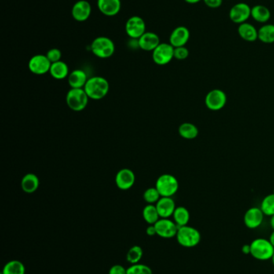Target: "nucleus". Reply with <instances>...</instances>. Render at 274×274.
<instances>
[{
  "mask_svg": "<svg viewBox=\"0 0 274 274\" xmlns=\"http://www.w3.org/2000/svg\"><path fill=\"white\" fill-rule=\"evenodd\" d=\"M227 103V96L224 91L213 89L207 94L205 97V105L212 111L222 109Z\"/></svg>",
  "mask_w": 274,
  "mask_h": 274,
  "instance_id": "obj_11",
  "label": "nucleus"
},
{
  "mask_svg": "<svg viewBox=\"0 0 274 274\" xmlns=\"http://www.w3.org/2000/svg\"><path fill=\"white\" fill-rule=\"evenodd\" d=\"M208 8L216 9L222 6L223 0H203Z\"/></svg>",
  "mask_w": 274,
  "mask_h": 274,
  "instance_id": "obj_37",
  "label": "nucleus"
},
{
  "mask_svg": "<svg viewBox=\"0 0 274 274\" xmlns=\"http://www.w3.org/2000/svg\"><path fill=\"white\" fill-rule=\"evenodd\" d=\"M147 235L150 237H154L157 235L156 229H155V224H149L146 230Z\"/></svg>",
  "mask_w": 274,
  "mask_h": 274,
  "instance_id": "obj_38",
  "label": "nucleus"
},
{
  "mask_svg": "<svg viewBox=\"0 0 274 274\" xmlns=\"http://www.w3.org/2000/svg\"><path fill=\"white\" fill-rule=\"evenodd\" d=\"M40 187V179L34 173H27L21 180V188L23 192L31 194L37 191Z\"/></svg>",
  "mask_w": 274,
  "mask_h": 274,
  "instance_id": "obj_22",
  "label": "nucleus"
},
{
  "mask_svg": "<svg viewBox=\"0 0 274 274\" xmlns=\"http://www.w3.org/2000/svg\"><path fill=\"white\" fill-rule=\"evenodd\" d=\"M127 274H153V272L148 265L138 263L127 268Z\"/></svg>",
  "mask_w": 274,
  "mask_h": 274,
  "instance_id": "obj_33",
  "label": "nucleus"
},
{
  "mask_svg": "<svg viewBox=\"0 0 274 274\" xmlns=\"http://www.w3.org/2000/svg\"><path fill=\"white\" fill-rule=\"evenodd\" d=\"M179 181L172 174H162L156 180L155 188L158 189L161 197L172 198L179 190Z\"/></svg>",
  "mask_w": 274,
  "mask_h": 274,
  "instance_id": "obj_5",
  "label": "nucleus"
},
{
  "mask_svg": "<svg viewBox=\"0 0 274 274\" xmlns=\"http://www.w3.org/2000/svg\"><path fill=\"white\" fill-rule=\"evenodd\" d=\"M179 133L182 138L186 140H194L199 135V129L194 124L186 122L180 125L179 128Z\"/></svg>",
  "mask_w": 274,
  "mask_h": 274,
  "instance_id": "obj_25",
  "label": "nucleus"
},
{
  "mask_svg": "<svg viewBox=\"0 0 274 274\" xmlns=\"http://www.w3.org/2000/svg\"><path fill=\"white\" fill-rule=\"evenodd\" d=\"M251 253L250 255L258 261L271 260L274 253V247L265 238H257L250 243Z\"/></svg>",
  "mask_w": 274,
  "mask_h": 274,
  "instance_id": "obj_2",
  "label": "nucleus"
},
{
  "mask_svg": "<svg viewBox=\"0 0 274 274\" xmlns=\"http://www.w3.org/2000/svg\"><path fill=\"white\" fill-rule=\"evenodd\" d=\"M268 240H269V242H270V243L272 244V246L274 247V230L272 231V233L270 234V236H269Z\"/></svg>",
  "mask_w": 274,
  "mask_h": 274,
  "instance_id": "obj_41",
  "label": "nucleus"
},
{
  "mask_svg": "<svg viewBox=\"0 0 274 274\" xmlns=\"http://www.w3.org/2000/svg\"><path fill=\"white\" fill-rule=\"evenodd\" d=\"M173 219L176 224L178 226L182 227L187 225L190 221V213L187 208L184 206H179L176 207L175 210L174 214H173Z\"/></svg>",
  "mask_w": 274,
  "mask_h": 274,
  "instance_id": "obj_27",
  "label": "nucleus"
},
{
  "mask_svg": "<svg viewBox=\"0 0 274 274\" xmlns=\"http://www.w3.org/2000/svg\"><path fill=\"white\" fill-rule=\"evenodd\" d=\"M52 63L49 61L46 55L38 54L30 59L28 62V69L32 74L43 75L49 72Z\"/></svg>",
  "mask_w": 274,
  "mask_h": 274,
  "instance_id": "obj_8",
  "label": "nucleus"
},
{
  "mask_svg": "<svg viewBox=\"0 0 274 274\" xmlns=\"http://www.w3.org/2000/svg\"><path fill=\"white\" fill-rule=\"evenodd\" d=\"M49 73L54 79L64 80L70 75V69L67 63L60 60V61L52 63Z\"/></svg>",
  "mask_w": 274,
  "mask_h": 274,
  "instance_id": "obj_24",
  "label": "nucleus"
},
{
  "mask_svg": "<svg viewBox=\"0 0 274 274\" xmlns=\"http://www.w3.org/2000/svg\"><path fill=\"white\" fill-rule=\"evenodd\" d=\"M89 98L84 89H70L66 95V103L70 109L81 111L87 107Z\"/></svg>",
  "mask_w": 274,
  "mask_h": 274,
  "instance_id": "obj_4",
  "label": "nucleus"
},
{
  "mask_svg": "<svg viewBox=\"0 0 274 274\" xmlns=\"http://www.w3.org/2000/svg\"><path fill=\"white\" fill-rule=\"evenodd\" d=\"M190 31L184 26H180L172 31L170 35V44L174 48L184 47L190 40Z\"/></svg>",
  "mask_w": 274,
  "mask_h": 274,
  "instance_id": "obj_16",
  "label": "nucleus"
},
{
  "mask_svg": "<svg viewBox=\"0 0 274 274\" xmlns=\"http://www.w3.org/2000/svg\"><path fill=\"white\" fill-rule=\"evenodd\" d=\"M109 274H127V268L121 265H114L110 268Z\"/></svg>",
  "mask_w": 274,
  "mask_h": 274,
  "instance_id": "obj_36",
  "label": "nucleus"
},
{
  "mask_svg": "<svg viewBox=\"0 0 274 274\" xmlns=\"http://www.w3.org/2000/svg\"><path fill=\"white\" fill-rule=\"evenodd\" d=\"M91 51L95 56L100 59H108L114 55L115 45L108 37H97L92 42Z\"/></svg>",
  "mask_w": 274,
  "mask_h": 274,
  "instance_id": "obj_6",
  "label": "nucleus"
},
{
  "mask_svg": "<svg viewBox=\"0 0 274 274\" xmlns=\"http://www.w3.org/2000/svg\"><path fill=\"white\" fill-rule=\"evenodd\" d=\"M251 17L257 23L265 24L270 19L271 12L264 5H256L252 8Z\"/></svg>",
  "mask_w": 274,
  "mask_h": 274,
  "instance_id": "obj_23",
  "label": "nucleus"
},
{
  "mask_svg": "<svg viewBox=\"0 0 274 274\" xmlns=\"http://www.w3.org/2000/svg\"><path fill=\"white\" fill-rule=\"evenodd\" d=\"M97 7L105 16H116L121 10V0H97Z\"/></svg>",
  "mask_w": 274,
  "mask_h": 274,
  "instance_id": "obj_19",
  "label": "nucleus"
},
{
  "mask_svg": "<svg viewBox=\"0 0 274 274\" xmlns=\"http://www.w3.org/2000/svg\"><path fill=\"white\" fill-rule=\"evenodd\" d=\"M242 251L244 254L245 255H248V254H250L251 253V248H250V244L249 245H244L242 248Z\"/></svg>",
  "mask_w": 274,
  "mask_h": 274,
  "instance_id": "obj_39",
  "label": "nucleus"
},
{
  "mask_svg": "<svg viewBox=\"0 0 274 274\" xmlns=\"http://www.w3.org/2000/svg\"><path fill=\"white\" fill-rule=\"evenodd\" d=\"M264 214L261 208L252 207L248 209L244 216L245 226L250 229H255L261 226L264 221Z\"/></svg>",
  "mask_w": 274,
  "mask_h": 274,
  "instance_id": "obj_14",
  "label": "nucleus"
},
{
  "mask_svg": "<svg viewBox=\"0 0 274 274\" xmlns=\"http://www.w3.org/2000/svg\"><path fill=\"white\" fill-rule=\"evenodd\" d=\"M174 49L170 43H161L152 52L153 61L157 65H166L174 59Z\"/></svg>",
  "mask_w": 274,
  "mask_h": 274,
  "instance_id": "obj_7",
  "label": "nucleus"
},
{
  "mask_svg": "<svg viewBox=\"0 0 274 274\" xmlns=\"http://www.w3.org/2000/svg\"><path fill=\"white\" fill-rule=\"evenodd\" d=\"M176 238L178 243L183 247L194 248L200 242L201 234L197 228L187 224L185 226L179 227Z\"/></svg>",
  "mask_w": 274,
  "mask_h": 274,
  "instance_id": "obj_3",
  "label": "nucleus"
},
{
  "mask_svg": "<svg viewBox=\"0 0 274 274\" xmlns=\"http://www.w3.org/2000/svg\"><path fill=\"white\" fill-rule=\"evenodd\" d=\"M186 3L189 4H198V3L201 2L202 0H184Z\"/></svg>",
  "mask_w": 274,
  "mask_h": 274,
  "instance_id": "obj_40",
  "label": "nucleus"
},
{
  "mask_svg": "<svg viewBox=\"0 0 274 274\" xmlns=\"http://www.w3.org/2000/svg\"><path fill=\"white\" fill-rule=\"evenodd\" d=\"M126 32L128 36L139 40L146 32V23L143 18L132 16L126 23Z\"/></svg>",
  "mask_w": 274,
  "mask_h": 274,
  "instance_id": "obj_12",
  "label": "nucleus"
},
{
  "mask_svg": "<svg viewBox=\"0 0 274 274\" xmlns=\"http://www.w3.org/2000/svg\"><path fill=\"white\" fill-rule=\"evenodd\" d=\"M26 268L23 262L18 260L8 261L3 268L2 274H25Z\"/></svg>",
  "mask_w": 274,
  "mask_h": 274,
  "instance_id": "obj_28",
  "label": "nucleus"
},
{
  "mask_svg": "<svg viewBox=\"0 0 274 274\" xmlns=\"http://www.w3.org/2000/svg\"><path fill=\"white\" fill-rule=\"evenodd\" d=\"M46 56L49 59L51 63H56V62L60 61L61 60L62 54L58 48H52L49 52H47Z\"/></svg>",
  "mask_w": 274,
  "mask_h": 274,
  "instance_id": "obj_35",
  "label": "nucleus"
},
{
  "mask_svg": "<svg viewBox=\"0 0 274 274\" xmlns=\"http://www.w3.org/2000/svg\"><path fill=\"white\" fill-rule=\"evenodd\" d=\"M270 225L272 227V229L274 230V215L271 217L270 219Z\"/></svg>",
  "mask_w": 274,
  "mask_h": 274,
  "instance_id": "obj_42",
  "label": "nucleus"
},
{
  "mask_svg": "<svg viewBox=\"0 0 274 274\" xmlns=\"http://www.w3.org/2000/svg\"><path fill=\"white\" fill-rule=\"evenodd\" d=\"M261 209L263 213L268 217H272L274 215V193L268 194L262 200L261 204Z\"/></svg>",
  "mask_w": 274,
  "mask_h": 274,
  "instance_id": "obj_31",
  "label": "nucleus"
},
{
  "mask_svg": "<svg viewBox=\"0 0 274 274\" xmlns=\"http://www.w3.org/2000/svg\"><path fill=\"white\" fill-rule=\"evenodd\" d=\"M84 89L89 99L100 100L108 95L110 92V84L104 77H91L88 80Z\"/></svg>",
  "mask_w": 274,
  "mask_h": 274,
  "instance_id": "obj_1",
  "label": "nucleus"
},
{
  "mask_svg": "<svg viewBox=\"0 0 274 274\" xmlns=\"http://www.w3.org/2000/svg\"><path fill=\"white\" fill-rule=\"evenodd\" d=\"M273 193H274V191H273Z\"/></svg>",
  "mask_w": 274,
  "mask_h": 274,
  "instance_id": "obj_44",
  "label": "nucleus"
},
{
  "mask_svg": "<svg viewBox=\"0 0 274 274\" xmlns=\"http://www.w3.org/2000/svg\"><path fill=\"white\" fill-rule=\"evenodd\" d=\"M237 32L239 37L247 42H254L258 40V30L247 22L238 26Z\"/></svg>",
  "mask_w": 274,
  "mask_h": 274,
  "instance_id": "obj_21",
  "label": "nucleus"
},
{
  "mask_svg": "<svg viewBox=\"0 0 274 274\" xmlns=\"http://www.w3.org/2000/svg\"><path fill=\"white\" fill-rule=\"evenodd\" d=\"M162 198L155 187L147 188L143 193V199L148 205H155Z\"/></svg>",
  "mask_w": 274,
  "mask_h": 274,
  "instance_id": "obj_32",
  "label": "nucleus"
},
{
  "mask_svg": "<svg viewBox=\"0 0 274 274\" xmlns=\"http://www.w3.org/2000/svg\"><path fill=\"white\" fill-rule=\"evenodd\" d=\"M157 236L164 239L176 238L179 226L169 218H160L155 224Z\"/></svg>",
  "mask_w": 274,
  "mask_h": 274,
  "instance_id": "obj_9",
  "label": "nucleus"
},
{
  "mask_svg": "<svg viewBox=\"0 0 274 274\" xmlns=\"http://www.w3.org/2000/svg\"><path fill=\"white\" fill-rule=\"evenodd\" d=\"M143 256V248L139 246H134L129 249L126 253V261L131 265L140 262Z\"/></svg>",
  "mask_w": 274,
  "mask_h": 274,
  "instance_id": "obj_30",
  "label": "nucleus"
},
{
  "mask_svg": "<svg viewBox=\"0 0 274 274\" xmlns=\"http://www.w3.org/2000/svg\"><path fill=\"white\" fill-rule=\"evenodd\" d=\"M258 40L264 44H273L274 24L265 23L258 30Z\"/></svg>",
  "mask_w": 274,
  "mask_h": 274,
  "instance_id": "obj_26",
  "label": "nucleus"
},
{
  "mask_svg": "<svg viewBox=\"0 0 274 274\" xmlns=\"http://www.w3.org/2000/svg\"><path fill=\"white\" fill-rule=\"evenodd\" d=\"M160 218H170L174 214L176 209V202L172 198L162 197L155 204Z\"/></svg>",
  "mask_w": 274,
  "mask_h": 274,
  "instance_id": "obj_18",
  "label": "nucleus"
},
{
  "mask_svg": "<svg viewBox=\"0 0 274 274\" xmlns=\"http://www.w3.org/2000/svg\"><path fill=\"white\" fill-rule=\"evenodd\" d=\"M143 217L144 221L148 224H155L160 219L155 205H146L143 210Z\"/></svg>",
  "mask_w": 274,
  "mask_h": 274,
  "instance_id": "obj_29",
  "label": "nucleus"
},
{
  "mask_svg": "<svg viewBox=\"0 0 274 274\" xmlns=\"http://www.w3.org/2000/svg\"><path fill=\"white\" fill-rule=\"evenodd\" d=\"M160 44V38L158 35L151 31H146L138 40V46L146 52H153Z\"/></svg>",
  "mask_w": 274,
  "mask_h": 274,
  "instance_id": "obj_17",
  "label": "nucleus"
},
{
  "mask_svg": "<svg viewBox=\"0 0 274 274\" xmlns=\"http://www.w3.org/2000/svg\"><path fill=\"white\" fill-rule=\"evenodd\" d=\"M271 260H272V265H273V266H274V253H273V255H272V259H271Z\"/></svg>",
  "mask_w": 274,
  "mask_h": 274,
  "instance_id": "obj_43",
  "label": "nucleus"
},
{
  "mask_svg": "<svg viewBox=\"0 0 274 274\" xmlns=\"http://www.w3.org/2000/svg\"><path fill=\"white\" fill-rule=\"evenodd\" d=\"M135 174L129 169H120L115 177L117 187L122 191L131 188L135 183Z\"/></svg>",
  "mask_w": 274,
  "mask_h": 274,
  "instance_id": "obj_13",
  "label": "nucleus"
},
{
  "mask_svg": "<svg viewBox=\"0 0 274 274\" xmlns=\"http://www.w3.org/2000/svg\"><path fill=\"white\" fill-rule=\"evenodd\" d=\"M251 9L249 4L245 3H238L235 4L230 9L229 19L231 21L236 24H242L246 23L248 19L251 17Z\"/></svg>",
  "mask_w": 274,
  "mask_h": 274,
  "instance_id": "obj_10",
  "label": "nucleus"
},
{
  "mask_svg": "<svg viewBox=\"0 0 274 274\" xmlns=\"http://www.w3.org/2000/svg\"><path fill=\"white\" fill-rule=\"evenodd\" d=\"M87 75L81 69H76L70 73L68 83L71 89H84L87 83Z\"/></svg>",
  "mask_w": 274,
  "mask_h": 274,
  "instance_id": "obj_20",
  "label": "nucleus"
},
{
  "mask_svg": "<svg viewBox=\"0 0 274 274\" xmlns=\"http://www.w3.org/2000/svg\"><path fill=\"white\" fill-rule=\"evenodd\" d=\"M189 56V51L184 47H179V48H175L174 49V58L178 60H184Z\"/></svg>",
  "mask_w": 274,
  "mask_h": 274,
  "instance_id": "obj_34",
  "label": "nucleus"
},
{
  "mask_svg": "<svg viewBox=\"0 0 274 274\" xmlns=\"http://www.w3.org/2000/svg\"><path fill=\"white\" fill-rule=\"evenodd\" d=\"M92 7L86 0H79L72 8V16L76 21H86L91 16Z\"/></svg>",
  "mask_w": 274,
  "mask_h": 274,
  "instance_id": "obj_15",
  "label": "nucleus"
}]
</instances>
